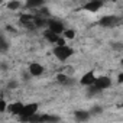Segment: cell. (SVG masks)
<instances>
[{
    "mask_svg": "<svg viewBox=\"0 0 123 123\" xmlns=\"http://www.w3.org/2000/svg\"><path fill=\"white\" fill-rule=\"evenodd\" d=\"M74 54V49L67 46V45H56L54 48V55L59 59V61H67L68 58H71Z\"/></svg>",
    "mask_w": 123,
    "mask_h": 123,
    "instance_id": "cell-1",
    "label": "cell"
},
{
    "mask_svg": "<svg viewBox=\"0 0 123 123\" xmlns=\"http://www.w3.org/2000/svg\"><path fill=\"white\" fill-rule=\"evenodd\" d=\"M39 109V104L38 103H29V104H23V109L19 114V120L20 122H28V117L33 113H36Z\"/></svg>",
    "mask_w": 123,
    "mask_h": 123,
    "instance_id": "cell-2",
    "label": "cell"
},
{
    "mask_svg": "<svg viewBox=\"0 0 123 123\" xmlns=\"http://www.w3.org/2000/svg\"><path fill=\"white\" fill-rule=\"evenodd\" d=\"M120 22H122V19H120L119 16L111 15V16H103L98 23H100L101 26H104V28H114V26L120 25Z\"/></svg>",
    "mask_w": 123,
    "mask_h": 123,
    "instance_id": "cell-3",
    "label": "cell"
},
{
    "mask_svg": "<svg viewBox=\"0 0 123 123\" xmlns=\"http://www.w3.org/2000/svg\"><path fill=\"white\" fill-rule=\"evenodd\" d=\"M46 26H48V29L49 31H52L54 33H56V35H62V32H64V25H62V22H59V20H56V19H49L48 20V23H46Z\"/></svg>",
    "mask_w": 123,
    "mask_h": 123,
    "instance_id": "cell-4",
    "label": "cell"
},
{
    "mask_svg": "<svg viewBox=\"0 0 123 123\" xmlns=\"http://www.w3.org/2000/svg\"><path fill=\"white\" fill-rule=\"evenodd\" d=\"M93 84H94L100 91H103V90H106V88H109V87L111 86V80H110L109 77L101 75V77H96V80H94Z\"/></svg>",
    "mask_w": 123,
    "mask_h": 123,
    "instance_id": "cell-5",
    "label": "cell"
},
{
    "mask_svg": "<svg viewBox=\"0 0 123 123\" xmlns=\"http://www.w3.org/2000/svg\"><path fill=\"white\" fill-rule=\"evenodd\" d=\"M56 80H58L59 84H62L65 87H73L75 84V80L71 75H68V74H58L56 75Z\"/></svg>",
    "mask_w": 123,
    "mask_h": 123,
    "instance_id": "cell-6",
    "label": "cell"
},
{
    "mask_svg": "<svg viewBox=\"0 0 123 123\" xmlns=\"http://www.w3.org/2000/svg\"><path fill=\"white\" fill-rule=\"evenodd\" d=\"M101 6H103V2H101V0H90L88 3H86V5H84V10L94 13V12L100 10V9H101Z\"/></svg>",
    "mask_w": 123,
    "mask_h": 123,
    "instance_id": "cell-7",
    "label": "cell"
},
{
    "mask_svg": "<svg viewBox=\"0 0 123 123\" xmlns=\"http://www.w3.org/2000/svg\"><path fill=\"white\" fill-rule=\"evenodd\" d=\"M28 71H29L31 75L39 77V75L43 74V67H42L41 64H38V62H32V64H29V67H28Z\"/></svg>",
    "mask_w": 123,
    "mask_h": 123,
    "instance_id": "cell-8",
    "label": "cell"
},
{
    "mask_svg": "<svg viewBox=\"0 0 123 123\" xmlns=\"http://www.w3.org/2000/svg\"><path fill=\"white\" fill-rule=\"evenodd\" d=\"M22 109H23V103H20V101H15V103L7 104L6 111H9V113H12V114L19 116V114H20V111H22Z\"/></svg>",
    "mask_w": 123,
    "mask_h": 123,
    "instance_id": "cell-9",
    "label": "cell"
},
{
    "mask_svg": "<svg viewBox=\"0 0 123 123\" xmlns=\"http://www.w3.org/2000/svg\"><path fill=\"white\" fill-rule=\"evenodd\" d=\"M94 80H96V75H94V73H93V71H88V73H86V74L81 77V80H80V84H81V86H86V87H88V86H91V84L94 83Z\"/></svg>",
    "mask_w": 123,
    "mask_h": 123,
    "instance_id": "cell-10",
    "label": "cell"
},
{
    "mask_svg": "<svg viewBox=\"0 0 123 123\" xmlns=\"http://www.w3.org/2000/svg\"><path fill=\"white\" fill-rule=\"evenodd\" d=\"M90 116L91 114H90L88 110H77V111H74V117L78 122H86V120L90 119Z\"/></svg>",
    "mask_w": 123,
    "mask_h": 123,
    "instance_id": "cell-11",
    "label": "cell"
},
{
    "mask_svg": "<svg viewBox=\"0 0 123 123\" xmlns=\"http://www.w3.org/2000/svg\"><path fill=\"white\" fill-rule=\"evenodd\" d=\"M45 5V0H26V7L28 9H39Z\"/></svg>",
    "mask_w": 123,
    "mask_h": 123,
    "instance_id": "cell-12",
    "label": "cell"
},
{
    "mask_svg": "<svg viewBox=\"0 0 123 123\" xmlns=\"http://www.w3.org/2000/svg\"><path fill=\"white\" fill-rule=\"evenodd\" d=\"M43 36H45V39H46L48 42H52V43H55V42H56V39L59 38V35L54 33V32H52V31H49V29H46V31L43 32Z\"/></svg>",
    "mask_w": 123,
    "mask_h": 123,
    "instance_id": "cell-13",
    "label": "cell"
},
{
    "mask_svg": "<svg viewBox=\"0 0 123 123\" xmlns=\"http://www.w3.org/2000/svg\"><path fill=\"white\" fill-rule=\"evenodd\" d=\"M20 7H22V3L19 0H10V2H7V9L9 10H19Z\"/></svg>",
    "mask_w": 123,
    "mask_h": 123,
    "instance_id": "cell-14",
    "label": "cell"
},
{
    "mask_svg": "<svg viewBox=\"0 0 123 123\" xmlns=\"http://www.w3.org/2000/svg\"><path fill=\"white\" fill-rule=\"evenodd\" d=\"M59 120L58 116H49V114H41V122H56Z\"/></svg>",
    "mask_w": 123,
    "mask_h": 123,
    "instance_id": "cell-15",
    "label": "cell"
},
{
    "mask_svg": "<svg viewBox=\"0 0 123 123\" xmlns=\"http://www.w3.org/2000/svg\"><path fill=\"white\" fill-rule=\"evenodd\" d=\"M62 35H64L65 39H74L75 38V31H73V29H64Z\"/></svg>",
    "mask_w": 123,
    "mask_h": 123,
    "instance_id": "cell-16",
    "label": "cell"
},
{
    "mask_svg": "<svg viewBox=\"0 0 123 123\" xmlns=\"http://www.w3.org/2000/svg\"><path fill=\"white\" fill-rule=\"evenodd\" d=\"M101 113H103V107H101V106H94V107L90 110V114H94V116L101 114Z\"/></svg>",
    "mask_w": 123,
    "mask_h": 123,
    "instance_id": "cell-17",
    "label": "cell"
},
{
    "mask_svg": "<svg viewBox=\"0 0 123 123\" xmlns=\"http://www.w3.org/2000/svg\"><path fill=\"white\" fill-rule=\"evenodd\" d=\"M9 48V43L6 42V39L3 36H0V51H6Z\"/></svg>",
    "mask_w": 123,
    "mask_h": 123,
    "instance_id": "cell-18",
    "label": "cell"
},
{
    "mask_svg": "<svg viewBox=\"0 0 123 123\" xmlns=\"http://www.w3.org/2000/svg\"><path fill=\"white\" fill-rule=\"evenodd\" d=\"M18 81H15V80H12V81H9L7 83V86H6V88L7 90H15V88H18Z\"/></svg>",
    "mask_w": 123,
    "mask_h": 123,
    "instance_id": "cell-19",
    "label": "cell"
},
{
    "mask_svg": "<svg viewBox=\"0 0 123 123\" xmlns=\"http://www.w3.org/2000/svg\"><path fill=\"white\" fill-rule=\"evenodd\" d=\"M6 107H7L6 100H2V98H0V113H2V111H6Z\"/></svg>",
    "mask_w": 123,
    "mask_h": 123,
    "instance_id": "cell-20",
    "label": "cell"
},
{
    "mask_svg": "<svg viewBox=\"0 0 123 123\" xmlns=\"http://www.w3.org/2000/svg\"><path fill=\"white\" fill-rule=\"evenodd\" d=\"M111 46H113L114 49H119V51H120V49H123V46H122V43H113Z\"/></svg>",
    "mask_w": 123,
    "mask_h": 123,
    "instance_id": "cell-21",
    "label": "cell"
},
{
    "mask_svg": "<svg viewBox=\"0 0 123 123\" xmlns=\"http://www.w3.org/2000/svg\"><path fill=\"white\" fill-rule=\"evenodd\" d=\"M0 68H2V70H7V68H9V65H7L6 62H2V64H0Z\"/></svg>",
    "mask_w": 123,
    "mask_h": 123,
    "instance_id": "cell-22",
    "label": "cell"
},
{
    "mask_svg": "<svg viewBox=\"0 0 123 123\" xmlns=\"http://www.w3.org/2000/svg\"><path fill=\"white\" fill-rule=\"evenodd\" d=\"M117 77H119V78H117V80H119V83H122V81H123V74H119Z\"/></svg>",
    "mask_w": 123,
    "mask_h": 123,
    "instance_id": "cell-23",
    "label": "cell"
},
{
    "mask_svg": "<svg viewBox=\"0 0 123 123\" xmlns=\"http://www.w3.org/2000/svg\"><path fill=\"white\" fill-rule=\"evenodd\" d=\"M2 3H3V0H0V5H2Z\"/></svg>",
    "mask_w": 123,
    "mask_h": 123,
    "instance_id": "cell-24",
    "label": "cell"
}]
</instances>
